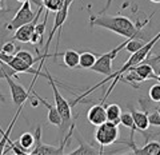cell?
<instances>
[{
    "instance_id": "4",
    "label": "cell",
    "mask_w": 160,
    "mask_h": 155,
    "mask_svg": "<svg viewBox=\"0 0 160 155\" xmlns=\"http://www.w3.org/2000/svg\"><path fill=\"white\" fill-rule=\"evenodd\" d=\"M69 7H71V3L66 0V3H64V6L62 9H59L55 15V20H53V27L51 29V32H49V36L46 42V46H44V55H47V56H59V52H55L52 55L48 54V49H49V46H51V42L53 40V36L55 34L58 32V36H56V47H59V42H60V36H62V29H63V26L64 23H66L67 18H68V11H69Z\"/></svg>"
},
{
    "instance_id": "3",
    "label": "cell",
    "mask_w": 160,
    "mask_h": 155,
    "mask_svg": "<svg viewBox=\"0 0 160 155\" xmlns=\"http://www.w3.org/2000/svg\"><path fill=\"white\" fill-rule=\"evenodd\" d=\"M43 68H44V75H46V78L48 79L49 84H51V88H52V92H53V101H55V106H56L58 111L60 112L62 115V119H63V124H62V132L66 131V128L68 126H71L73 123L72 122V106L71 103H69L66 98L63 96L62 94H60L59 88L56 86V80L53 79V76L51 74H49L48 68L46 66V63L43 64Z\"/></svg>"
},
{
    "instance_id": "29",
    "label": "cell",
    "mask_w": 160,
    "mask_h": 155,
    "mask_svg": "<svg viewBox=\"0 0 160 155\" xmlns=\"http://www.w3.org/2000/svg\"><path fill=\"white\" fill-rule=\"evenodd\" d=\"M18 2H19V3H24V2H26V0H18Z\"/></svg>"
},
{
    "instance_id": "23",
    "label": "cell",
    "mask_w": 160,
    "mask_h": 155,
    "mask_svg": "<svg viewBox=\"0 0 160 155\" xmlns=\"http://www.w3.org/2000/svg\"><path fill=\"white\" fill-rule=\"evenodd\" d=\"M148 96L152 102L160 103V83H156V84H153V86H151V88H149V91H148Z\"/></svg>"
},
{
    "instance_id": "20",
    "label": "cell",
    "mask_w": 160,
    "mask_h": 155,
    "mask_svg": "<svg viewBox=\"0 0 160 155\" xmlns=\"http://www.w3.org/2000/svg\"><path fill=\"white\" fill-rule=\"evenodd\" d=\"M64 3H66V0H43V6L46 7V9L55 13L63 8Z\"/></svg>"
},
{
    "instance_id": "16",
    "label": "cell",
    "mask_w": 160,
    "mask_h": 155,
    "mask_svg": "<svg viewBox=\"0 0 160 155\" xmlns=\"http://www.w3.org/2000/svg\"><path fill=\"white\" fill-rule=\"evenodd\" d=\"M60 56L63 58L64 66H67L68 68H76L80 63V54L75 49H67L66 52L60 54Z\"/></svg>"
},
{
    "instance_id": "11",
    "label": "cell",
    "mask_w": 160,
    "mask_h": 155,
    "mask_svg": "<svg viewBox=\"0 0 160 155\" xmlns=\"http://www.w3.org/2000/svg\"><path fill=\"white\" fill-rule=\"evenodd\" d=\"M87 119L89 123L96 127L100 126V124H103L104 122H107V110L103 106V103L93 104V106L88 110Z\"/></svg>"
},
{
    "instance_id": "17",
    "label": "cell",
    "mask_w": 160,
    "mask_h": 155,
    "mask_svg": "<svg viewBox=\"0 0 160 155\" xmlns=\"http://www.w3.org/2000/svg\"><path fill=\"white\" fill-rule=\"evenodd\" d=\"M106 110H107V121L120 124V118H122L123 112H122V108H120L119 104H116V103L108 104Z\"/></svg>"
},
{
    "instance_id": "13",
    "label": "cell",
    "mask_w": 160,
    "mask_h": 155,
    "mask_svg": "<svg viewBox=\"0 0 160 155\" xmlns=\"http://www.w3.org/2000/svg\"><path fill=\"white\" fill-rule=\"evenodd\" d=\"M131 70V68H129ZM132 70H135V72H136L140 78H142V80H148V79H159V75L153 71V66L151 63H148L147 60H144L142 63H139L138 66L132 67Z\"/></svg>"
},
{
    "instance_id": "31",
    "label": "cell",
    "mask_w": 160,
    "mask_h": 155,
    "mask_svg": "<svg viewBox=\"0 0 160 155\" xmlns=\"http://www.w3.org/2000/svg\"><path fill=\"white\" fill-rule=\"evenodd\" d=\"M158 110H159V112H160V104H159V106H158Z\"/></svg>"
},
{
    "instance_id": "24",
    "label": "cell",
    "mask_w": 160,
    "mask_h": 155,
    "mask_svg": "<svg viewBox=\"0 0 160 155\" xmlns=\"http://www.w3.org/2000/svg\"><path fill=\"white\" fill-rule=\"evenodd\" d=\"M0 51L4 52V54H7V55H16L19 49H18L16 44H15L13 42H7V43H4L2 46Z\"/></svg>"
},
{
    "instance_id": "14",
    "label": "cell",
    "mask_w": 160,
    "mask_h": 155,
    "mask_svg": "<svg viewBox=\"0 0 160 155\" xmlns=\"http://www.w3.org/2000/svg\"><path fill=\"white\" fill-rule=\"evenodd\" d=\"M131 114L133 116L136 130H139V131H146V130H148V127L151 126V124H149V119H148V114L147 112L138 111V110H135V108L131 107Z\"/></svg>"
},
{
    "instance_id": "2",
    "label": "cell",
    "mask_w": 160,
    "mask_h": 155,
    "mask_svg": "<svg viewBox=\"0 0 160 155\" xmlns=\"http://www.w3.org/2000/svg\"><path fill=\"white\" fill-rule=\"evenodd\" d=\"M149 19L151 18H148L143 23H133L129 18L120 16V15L119 16H108V15L98 13V15H91L89 24H91V27H102L109 29V31L118 34L126 39H133V38H142L140 36V29H142L143 26H147Z\"/></svg>"
},
{
    "instance_id": "26",
    "label": "cell",
    "mask_w": 160,
    "mask_h": 155,
    "mask_svg": "<svg viewBox=\"0 0 160 155\" xmlns=\"http://www.w3.org/2000/svg\"><path fill=\"white\" fill-rule=\"evenodd\" d=\"M111 4H112V0H107V3H106V7H104L103 9H102V12H99V13H103V12H106L107 9L111 7Z\"/></svg>"
},
{
    "instance_id": "5",
    "label": "cell",
    "mask_w": 160,
    "mask_h": 155,
    "mask_svg": "<svg viewBox=\"0 0 160 155\" xmlns=\"http://www.w3.org/2000/svg\"><path fill=\"white\" fill-rule=\"evenodd\" d=\"M127 42H128V39L126 42H123L122 44H119L118 47H115L113 49H111V51L99 55L96 63H95L93 67L91 68L92 71L98 72V74H102V75H106V76H109V75L113 72L112 71V62L115 60V58L118 56V54L122 51L124 47H126Z\"/></svg>"
},
{
    "instance_id": "22",
    "label": "cell",
    "mask_w": 160,
    "mask_h": 155,
    "mask_svg": "<svg viewBox=\"0 0 160 155\" xmlns=\"http://www.w3.org/2000/svg\"><path fill=\"white\" fill-rule=\"evenodd\" d=\"M120 124H123L124 127L129 128L131 131H135L136 130V126H135V121L131 112H123L122 118H120Z\"/></svg>"
},
{
    "instance_id": "8",
    "label": "cell",
    "mask_w": 160,
    "mask_h": 155,
    "mask_svg": "<svg viewBox=\"0 0 160 155\" xmlns=\"http://www.w3.org/2000/svg\"><path fill=\"white\" fill-rule=\"evenodd\" d=\"M39 75H33V80L31 83V87H29L28 90L27 88H24L22 84H19L18 82H15L13 80V76H6V80L8 83V86H9V91H11V96H12V102L13 104H16V106H22V104H24L27 101H28V98H29V95L32 94V88H33V84L36 83V79H38Z\"/></svg>"
},
{
    "instance_id": "27",
    "label": "cell",
    "mask_w": 160,
    "mask_h": 155,
    "mask_svg": "<svg viewBox=\"0 0 160 155\" xmlns=\"http://www.w3.org/2000/svg\"><path fill=\"white\" fill-rule=\"evenodd\" d=\"M149 2H152L155 4H160V0H149Z\"/></svg>"
},
{
    "instance_id": "25",
    "label": "cell",
    "mask_w": 160,
    "mask_h": 155,
    "mask_svg": "<svg viewBox=\"0 0 160 155\" xmlns=\"http://www.w3.org/2000/svg\"><path fill=\"white\" fill-rule=\"evenodd\" d=\"M148 114V119H149V124L155 127H160V112L158 108H153L152 112H147Z\"/></svg>"
},
{
    "instance_id": "7",
    "label": "cell",
    "mask_w": 160,
    "mask_h": 155,
    "mask_svg": "<svg viewBox=\"0 0 160 155\" xmlns=\"http://www.w3.org/2000/svg\"><path fill=\"white\" fill-rule=\"evenodd\" d=\"M35 18H36V13H33L31 8V0H26L22 4V7L19 8V11L15 13V16L11 19V22H8L6 24L7 29L8 31H16L19 27L33 22Z\"/></svg>"
},
{
    "instance_id": "30",
    "label": "cell",
    "mask_w": 160,
    "mask_h": 155,
    "mask_svg": "<svg viewBox=\"0 0 160 155\" xmlns=\"http://www.w3.org/2000/svg\"><path fill=\"white\" fill-rule=\"evenodd\" d=\"M68 2H69V3H71V4H72V3H73V0H68Z\"/></svg>"
},
{
    "instance_id": "15",
    "label": "cell",
    "mask_w": 160,
    "mask_h": 155,
    "mask_svg": "<svg viewBox=\"0 0 160 155\" xmlns=\"http://www.w3.org/2000/svg\"><path fill=\"white\" fill-rule=\"evenodd\" d=\"M75 137H76L78 142H79V147L75 148L73 151H71L69 154L78 155V154H102L103 152L102 150H96V148H93L92 146H89L88 143H86V141H84V139L78 134V131L75 132Z\"/></svg>"
},
{
    "instance_id": "10",
    "label": "cell",
    "mask_w": 160,
    "mask_h": 155,
    "mask_svg": "<svg viewBox=\"0 0 160 155\" xmlns=\"http://www.w3.org/2000/svg\"><path fill=\"white\" fill-rule=\"evenodd\" d=\"M133 134L135 131H131V135H129V143L128 146L132 148V152L133 154H139V155H160V142L156 141H152V142H148L146 143L143 147H138L133 142Z\"/></svg>"
},
{
    "instance_id": "12",
    "label": "cell",
    "mask_w": 160,
    "mask_h": 155,
    "mask_svg": "<svg viewBox=\"0 0 160 155\" xmlns=\"http://www.w3.org/2000/svg\"><path fill=\"white\" fill-rule=\"evenodd\" d=\"M32 95L35 98L38 99V101L43 104V106H46V108L48 110V122L53 124V126H58V127H62V124H63V119H62V115H60V112L58 111V108L56 106H53V104L51 103H48L47 102V99H44L42 98L38 92H35L32 91Z\"/></svg>"
},
{
    "instance_id": "28",
    "label": "cell",
    "mask_w": 160,
    "mask_h": 155,
    "mask_svg": "<svg viewBox=\"0 0 160 155\" xmlns=\"http://www.w3.org/2000/svg\"><path fill=\"white\" fill-rule=\"evenodd\" d=\"M3 9V0H0V11Z\"/></svg>"
},
{
    "instance_id": "21",
    "label": "cell",
    "mask_w": 160,
    "mask_h": 155,
    "mask_svg": "<svg viewBox=\"0 0 160 155\" xmlns=\"http://www.w3.org/2000/svg\"><path fill=\"white\" fill-rule=\"evenodd\" d=\"M144 44H146V43H143L139 38L128 39V42H127V44H126V47H124V49H126V51H128L129 54H133V52L139 51V49L142 48Z\"/></svg>"
},
{
    "instance_id": "19",
    "label": "cell",
    "mask_w": 160,
    "mask_h": 155,
    "mask_svg": "<svg viewBox=\"0 0 160 155\" xmlns=\"http://www.w3.org/2000/svg\"><path fill=\"white\" fill-rule=\"evenodd\" d=\"M98 60V58H96V55L92 54V52H82L80 54V63H79V66L82 67V68H86V70H91L93 67V64L96 63Z\"/></svg>"
},
{
    "instance_id": "6",
    "label": "cell",
    "mask_w": 160,
    "mask_h": 155,
    "mask_svg": "<svg viewBox=\"0 0 160 155\" xmlns=\"http://www.w3.org/2000/svg\"><path fill=\"white\" fill-rule=\"evenodd\" d=\"M119 124L112 123V122H104L103 124L98 126L96 131H95V141H96L100 146H109L118 141L119 138Z\"/></svg>"
},
{
    "instance_id": "1",
    "label": "cell",
    "mask_w": 160,
    "mask_h": 155,
    "mask_svg": "<svg viewBox=\"0 0 160 155\" xmlns=\"http://www.w3.org/2000/svg\"><path fill=\"white\" fill-rule=\"evenodd\" d=\"M159 39H160V31H159V34L156 35V36H153L151 40H148L144 46L139 49V51H136V52H133V54H131V56H129V59L123 64L122 67H120L118 71H115V72H112L109 76H107V79H103L102 82H99L98 84H95L93 87H91L89 90H87L86 92H83L80 96H78L76 99H75V102H72L71 103V106L73 107V106H76V104L79 103V102H82L84 98L87 96V95H89L91 92H93L96 88H99V87H102L104 83H107V82H109V80H112V83H111V86L108 87V90H107V92L104 94V98H103V101H102V103H104V101L111 95V92H112V90L115 88V86L118 84V82L119 80H122V75L126 72V71H128L129 68H132V67H135V66H138L139 63H142V62H144L146 59L149 56V52L152 51V48L155 47V44H156L158 42H159Z\"/></svg>"
},
{
    "instance_id": "18",
    "label": "cell",
    "mask_w": 160,
    "mask_h": 155,
    "mask_svg": "<svg viewBox=\"0 0 160 155\" xmlns=\"http://www.w3.org/2000/svg\"><path fill=\"white\" fill-rule=\"evenodd\" d=\"M16 143L24 150V151L29 154L31 152L29 150L35 146V135L31 132H24L23 135H20L19 141H16Z\"/></svg>"
},
{
    "instance_id": "9",
    "label": "cell",
    "mask_w": 160,
    "mask_h": 155,
    "mask_svg": "<svg viewBox=\"0 0 160 155\" xmlns=\"http://www.w3.org/2000/svg\"><path fill=\"white\" fill-rule=\"evenodd\" d=\"M43 12V6H40L38 12H36V18H35V20L28 23V24H24V26L19 27L16 31H15V35H13V39L15 40H18L20 43H31V39H32V35L35 32V27H36L38 24V20L40 18V13Z\"/></svg>"
}]
</instances>
